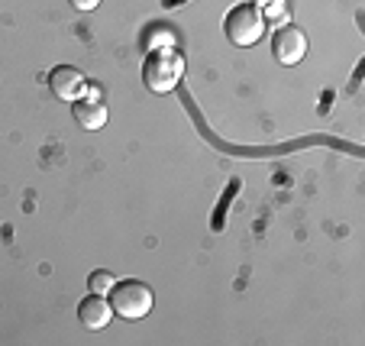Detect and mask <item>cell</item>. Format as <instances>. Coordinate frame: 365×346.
I'll return each instance as SVG.
<instances>
[{"mask_svg": "<svg viewBox=\"0 0 365 346\" xmlns=\"http://www.w3.org/2000/svg\"><path fill=\"white\" fill-rule=\"evenodd\" d=\"M185 78V56L175 46L152 49L143 62V81L152 94H172Z\"/></svg>", "mask_w": 365, "mask_h": 346, "instance_id": "cell-1", "label": "cell"}, {"mask_svg": "<svg viewBox=\"0 0 365 346\" xmlns=\"http://www.w3.org/2000/svg\"><path fill=\"white\" fill-rule=\"evenodd\" d=\"M265 29H269V20H265L262 10L252 7V4H236L227 14V20H223L227 39L240 49H249V46H255V42H262Z\"/></svg>", "mask_w": 365, "mask_h": 346, "instance_id": "cell-2", "label": "cell"}, {"mask_svg": "<svg viewBox=\"0 0 365 346\" xmlns=\"http://www.w3.org/2000/svg\"><path fill=\"white\" fill-rule=\"evenodd\" d=\"M155 305V295L145 282L139 278H126V282H117L110 288V307L113 314H120L123 320H139L152 311Z\"/></svg>", "mask_w": 365, "mask_h": 346, "instance_id": "cell-3", "label": "cell"}, {"mask_svg": "<svg viewBox=\"0 0 365 346\" xmlns=\"http://www.w3.org/2000/svg\"><path fill=\"white\" fill-rule=\"evenodd\" d=\"M48 88H52L56 97L75 104V101H81L88 94V75L81 68H75V65H58V68L48 71Z\"/></svg>", "mask_w": 365, "mask_h": 346, "instance_id": "cell-4", "label": "cell"}, {"mask_svg": "<svg viewBox=\"0 0 365 346\" xmlns=\"http://www.w3.org/2000/svg\"><path fill=\"white\" fill-rule=\"evenodd\" d=\"M272 52H275V58L282 65H301L304 62V56H307V36L301 33L297 26H282L275 33V39H272Z\"/></svg>", "mask_w": 365, "mask_h": 346, "instance_id": "cell-5", "label": "cell"}, {"mask_svg": "<svg viewBox=\"0 0 365 346\" xmlns=\"http://www.w3.org/2000/svg\"><path fill=\"white\" fill-rule=\"evenodd\" d=\"M113 317V307L107 301V295H88V298L78 305V320H81L88 330H103Z\"/></svg>", "mask_w": 365, "mask_h": 346, "instance_id": "cell-6", "label": "cell"}, {"mask_svg": "<svg viewBox=\"0 0 365 346\" xmlns=\"http://www.w3.org/2000/svg\"><path fill=\"white\" fill-rule=\"evenodd\" d=\"M71 113H75V120L81 123V130H103L107 126V104L103 101H97V97H81V101H75L71 104Z\"/></svg>", "mask_w": 365, "mask_h": 346, "instance_id": "cell-7", "label": "cell"}, {"mask_svg": "<svg viewBox=\"0 0 365 346\" xmlns=\"http://www.w3.org/2000/svg\"><path fill=\"white\" fill-rule=\"evenodd\" d=\"M152 39L162 42V49L175 46V33L168 29V23H149V26H145V33H143V49H149Z\"/></svg>", "mask_w": 365, "mask_h": 346, "instance_id": "cell-8", "label": "cell"}, {"mask_svg": "<svg viewBox=\"0 0 365 346\" xmlns=\"http://www.w3.org/2000/svg\"><path fill=\"white\" fill-rule=\"evenodd\" d=\"M113 285H117V278H113L107 269H97V272H91V275H88V288H91V295H110Z\"/></svg>", "mask_w": 365, "mask_h": 346, "instance_id": "cell-9", "label": "cell"}, {"mask_svg": "<svg viewBox=\"0 0 365 346\" xmlns=\"http://www.w3.org/2000/svg\"><path fill=\"white\" fill-rule=\"evenodd\" d=\"M97 4H101V0H71V7L75 10H94Z\"/></svg>", "mask_w": 365, "mask_h": 346, "instance_id": "cell-10", "label": "cell"}]
</instances>
